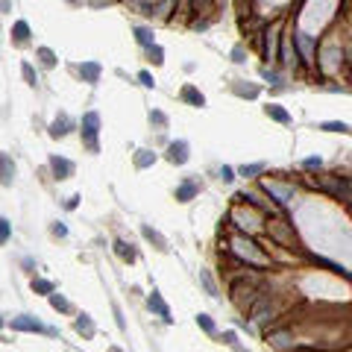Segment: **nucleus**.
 I'll return each instance as SVG.
<instances>
[{
	"mask_svg": "<svg viewBox=\"0 0 352 352\" xmlns=\"http://www.w3.org/2000/svg\"><path fill=\"white\" fill-rule=\"evenodd\" d=\"M232 250H235V256H241V258H247V261H253V264H267V258L258 253V247H256L250 238H235V241H232Z\"/></svg>",
	"mask_w": 352,
	"mask_h": 352,
	"instance_id": "obj_1",
	"label": "nucleus"
},
{
	"mask_svg": "<svg viewBox=\"0 0 352 352\" xmlns=\"http://www.w3.org/2000/svg\"><path fill=\"white\" fill-rule=\"evenodd\" d=\"M97 132H100V115L97 112H88L82 117V138L88 144V150H97Z\"/></svg>",
	"mask_w": 352,
	"mask_h": 352,
	"instance_id": "obj_2",
	"label": "nucleus"
},
{
	"mask_svg": "<svg viewBox=\"0 0 352 352\" xmlns=\"http://www.w3.org/2000/svg\"><path fill=\"white\" fill-rule=\"evenodd\" d=\"M12 329H15V332H53V329L41 326V323H38L35 317H26V314L15 317V320H12Z\"/></svg>",
	"mask_w": 352,
	"mask_h": 352,
	"instance_id": "obj_3",
	"label": "nucleus"
},
{
	"mask_svg": "<svg viewBox=\"0 0 352 352\" xmlns=\"http://www.w3.org/2000/svg\"><path fill=\"white\" fill-rule=\"evenodd\" d=\"M264 191H267V194H273L282 206H285V203H291V197H294V188H291V185H279V182H264Z\"/></svg>",
	"mask_w": 352,
	"mask_h": 352,
	"instance_id": "obj_4",
	"label": "nucleus"
},
{
	"mask_svg": "<svg viewBox=\"0 0 352 352\" xmlns=\"http://www.w3.org/2000/svg\"><path fill=\"white\" fill-rule=\"evenodd\" d=\"M167 159H170L173 164H185V162H188V144H185V141H173V144L167 147Z\"/></svg>",
	"mask_w": 352,
	"mask_h": 352,
	"instance_id": "obj_5",
	"label": "nucleus"
},
{
	"mask_svg": "<svg viewBox=\"0 0 352 352\" xmlns=\"http://www.w3.org/2000/svg\"><path fill=\"white\" fill-rule=\"evenodd\" d=\"M50 167H53L56 179H68V176L73 173V164H70L68 159H62V156H50Z\"/></svg>",
	"mask_w": 352,
	"mask_h": 352,
	"instance_id": "obj_6",
	"label": "nucleus"
},
{
	"mask_svg": "<svg viewBox=\"0 0 352 352\" xmlns=\"http://www.w3.org/2000/svg\"><path fill=\"white\" fill-rule=\"evenodd\" d=\"M70 126H73L70 117H68V115H59V117L50 123V135H53V138H65V135L70 132Z\"/></svg>",
	"mask_w": 352,
	"mask_h": 352,
	"instance_id": "obj_7",
	"label": "nucleus"
},
{
	"mask_svg": "<svg viewBox=\"0 0 352 352\" xmlns=\"http://www.w3.org/2000/svg\"><path fill=\"white\" fill-rule=\"evenodd\" d=\"M147 303H150V308H153V311H156V314H159V317H164V320H167V323H170V308H167V305H164V300H162V297H159V291H153V294H150V300H147Z\"/></svg>",
	"mask_w": 352,
	"mask_h": 352,
	"instance_id": "obj_8",
	"label": "nucleus"
},
{
	"mask_svg": "<svg viewBox=\"0 0 352 352\" xmlns=\"http://www.w3.org/2000/svg\"><path fill=\"white\" fill-rule=\"evenodd\" d=\"M12 179H15V164H12L9 156H0V182L12 185Z\"/></svg>",
	"mask_w": 352,
	"mask_h": 352,
	"instance_id": "obj_9",
	"label": "nucleus"
},
{
	"mask_svg": "<svg viewBox=\"0 0 352 352\" xmlns=\"http://www.w3.org/2000/svg\"><path fill=\"white\" fill-rule=\"evenodd\" d=\"M79 76H82L85 82H97V79H100V65H97V62H85V65H79Z\"/></svg>",
	"mask_w": 352,
	"mask_h": 352,
	"instance_id": "obj_10",
	"label": "nucleus"
},
{
	"mask_svg": "<svg viewBox=\"0 0 352 352\" xmlns=\"http://www.w3.org/2000/svg\"><path fill=\"white\" fill-rule=\"evenodd\" d=\"M197 191H200V185H197V182H185V185H179V188H176V200H179V203H188Z\"/></svg>",
	"mask_w": 352,
	"mask_h": 352,
	"instance_id": "obj_11",
	"label": "nucleus"
},
{
	"mask_svg": "<svg viewBox=\"0 0 352 352\" xmlns=\"http://www.w3.org/2000/svg\"><path fill=\"white\" fill-rule=\"evenodd\" d=\"M276 32H279V26L267 29V41H264V53H267V59H276Z\"/></svg>",
	"mask_w": 352,
	"mask_h": 352,
	"instance_id": "obj_12",
	"label": "nucleus"
},
{
	"mask_svg": "<svg viewBox=\"0 0 352 352\" xmlns=\"http://www.w3.org/2000/svg\"><path fill=\"white\" fill-rule=\"evenodd\" d=\"M264 112H267V117H273V120H279V123H291V115H288L282 106H267Z\"/></svg>",
	"mask_w": 352,
	"mask_h": 352,
	"instance_id": "obj_13",
	"label": "nucleus"
},
{
	"mask_svg": "<svg viewBox=\"0 0 352 352\" xmlns=\"http://www.w3.org/2000/svg\"><path fill=\"white\" fill-rule=\"evenodd\" d=\"M115 250H117V256H120L123 261H135V250H132V244L117 241V244H115Z\"/></svg>",
	"mask_w": 352,
	"mask_h": 352,
	"instance_id": "obj_14",
	"label": "nucleus"
},
{
	"mask_svg": "<svg viewBox=\"0 0 352 352\" xmlns=\"http://www.w3.org/2000/svg\"><path fill=\"white\" fill-rule=\"evenodd\" d=\"M182 100H188V103H194V106H203V103H206V100H203V94H200L197 88H191V85L182 91Z\"/></svg>",
	"mask_w": 352,
	"mask_h": 352,
	"instance_id": "obj_15",
	"label": "nucleus"
},
{
	"mask_svg": "<svg viewBox=\"0 0 352 352\" xmlns=\"http://www.w3.org/2000/svg\"><path fill=\"white\" fill-rule=\"evenodd\" d=\"M135 38L144 44V47H153V32L147 26H135Z\"/></svg>",
	"mask_w": 352,
	"mask_h": 352,
	"instance_id": "obj_16",
	"label": "nucleus"
},
{
	"mask_svg": "<svg viewBox=\"0 0 352 352\" xmlns=\"http://www.w3.org/2000/svg\"><path fill=\"white\" fill-rule=\"evenodd\" d=\"M297 44L303 47V53H305V59L311 62V47H314V41H311V38H308L305 32H300V35H297Z\"/></svg>",
	"mask_w": 352,
	"mask_h": 352,
	"instance_id": "obj_17",
	"label": "nucleus"
},
{
	"mask_svg": "<svg viewBox=\"0 0 352 352\" xmlns=\"http://www.w3.org/2000/svg\"><path fill=\"white\" fill-rule=\"evenodd\" d=\"M50 305H53L56 311H70V303H68L62 294H50Z\"/></svg>",
	"mask_w": 352,
	"mask_h": 352,
	"instance_id": "obj_18",
	"label": "nucleus"
},
{
	"mask_svg": "<svg viewBox=\"0 0 352 352\" xmlns=\"http://www.w3.org/2000/svg\"><path fill=\"white\" fill-rule=\"evenodd\" d=\"M76 332H82L85 338H91V335H94V323H91V320H88V317L82 314V317L76 320Z\"/></svg>",
	"mask_w": 352,
	"mask_h": 352,
	"instance_id": "obj_19",
	"label": "nucleus"
},
{
	"mask_svg": "<svg viewBox=\"0 0 352 352\" xmlns=\"http://www.w3.org/2000/svg\"><path fill=\"white\" fill-rule=\"evenodd\" d=\"M38 59H41L47 68H53V65H56V53H53L50 47H38Z\"/></svg>",
	"mask_w": 352,
	"mask_h": 352,
	"instance_id": "obj_20",
	"label": "nucleus"
},
{
	"mask_svg": "<svg viewBox=\"0 0 352 352\" xmlns=\"http://www.w3.org/2000/svg\"><path fill=\"white\" fill-rule=\"evenodd\" d=\"M156 162V153H150V150H141L138 156H135V164L138 167H147V164H153Z\"/></svg>",
	"mask_w": 352,
	"mask_h": 352,
	"instance_id": "obj_21",
	"label": "nucleus"
},
{
	"mask_svg": "<svg viewBox=\"0 0 352 352\" xmlns=\"http://www.w3.org/2000/svg\"><path fill=\"white\" fill-rule=\"evenodd\" d=\"M200 282L206 285V291H209V297H217V288H214V279L209 276V270H200Z\"/></svg>",
	"mask_w": 352,
	"mask_h": 352,
	"instance_id": "obj_22",
	"label": "nucleus"
},
{
	"mask_svg": "<svg viewBox=\"0 0 352 352\" xmlns=\"http://www.w3.org/2000/svg\"><path fill=\"white\" fill-rule=\"evenodd\" d=\"M320 129H326V132H350V126H347V123H338V120L320 123Z\"/></svg>",
	"mask_w": 352,
	"mask_h": 352,
	"instance_id": "obj_23",
	"label": "nucleus"
},
{
	"mask_svg": "<svg viewBox=\"0 0 352 352\" xmlns=\"http://www.w3.org/2000/svg\"><path fill=\"white\" fill-rule=\"evenodd\" d=\"M264 170V162H256V164H244L241 167V176H256V173H261Z\"/></svg>",
	"mask_w": 352,
	"mask_h": 352,
	"instance_id": "obj_24",
	"label": "nucleus"
},
{
	"mask_svg": "<svg viewBox=\"0 0 352 352\" xmlns=\"http://www.w3.org/2000/svg\"><path fill=\"white\" fill-rule=\"evenodd\" d=\"M32 291H38V294H53V282H44V279H32Z\"/></svg>",
	"mask_w": 352,
	"mask_h": 352,
	"instance_id": "obj_25",
	"label": "nucleus"
},
{
	"mask_svg": "<svg viewBox=\"0 0 352 352\" xmlns=\"http://www.w3.org/2000/svg\"><path fill=\"white\" fill-rule=\"evenodd\" d=\"M26 35H29V26L23 21H18L15 23V41H26Z\"/></svg>",
	"mask_w": 352,
	"mask_h": 352,
	"instance_id": "obj_26",
	"label": "nucleus"
},
{
	"mask_svg": "<svg viewBox=\"0 0 352 352\" xmlns=\"http://www.w3.org/2000/svg\"><path fill=\"white\" fill-rule=\"evenodd\" d=\"M144 235H147V238H150V241H156V244H159V250H167V244H164V238H162V235H159V232H153V229H150V226H144Z\"/></svg>",
	"mask_w": 352,
	"mask_h": 352,
	"instance_id": "obj_27",
	"label": "nucleus"
},
{
	"mask_svg": "<svg viewBox=\"0 0 352 352\" xmlns=\"http://www.w3.org/2000/svg\"><path fill=\"white\" fill-rule=\"evenodd\" d=\"M21 70H23V79H26L29 85H38V76H35V70H32V65H26V62H23V68H21Z\"/></svg>",
	"mask_w": 352,
	"mask_h": 352,
	"instance_id": "obj_28",
	"label": "nucleus"
},
{
	"mask_svg": "<svg viewBox=\"0 0 352 352\" xmlns=\"http://www.w3.org/2000/svg\"><path fill=\"white\" fill-rule=\"evenodd\" d=\"M162 56H164V53H162V47H159V44H153V47H150V59H153V65H162V62H164Z\"/></svg>",
	"mask_w": 352,
	"mask_h": 352,
	"instance_id": "obj_29",
	"label": "nucleus"
},
{
	"mask_svg": "<svg viewBox=\"0 0 352 352\" xmlns=\"http://www.w3.org/2000/svg\"><path fill=\"white\" fill-rule=\"evenodd\" d=\"M197 323H200L206 332H214V323H211V317H209V314H200V317H197Z\"/></svg>",
	"mask_w": 352,
	"mask_h": 352,
	"instance_id": "obj_30",
	"label": "nucleus"
},
{
	"mask_svg": "<svg viewBox=\"0 0 352 352\" xmlns=\"http://www.w3.org/2000/svg\"><path fill=\"white\" fill-rule=\"evenodd\" d=\"M270 341H273V344H276V347H288V344H291V338H288V335H285V332H279V335H273V338H270Z\"/></svg>",
	"mask_w": 352,
	"mask_h": 352,
	"instance_id": "obj_31",
	"label": "nucleus"
},
{
	"mask_svg": "<svg viewBox=\"0 0 352 352\" xmlns=\"http://www.w3.org/2000/svg\"><path fill=\"white\" fill-rule=\"evenodd\" d=\"M220 179H223V182H232V179H235V170L223 164V167H220Z\"/></svg>",
	"mask_w": 352,
	"mask_h": 352,
	"instance_id": "obj_32",
	"label": "nucleus"
},
{
	"mask_svg": "<svg viewBox=\"0 0 352 352\" xmlns=\"http://www.w3.org/2000/svg\"><path fill=\"white\" fill-rule=\"evenodd\" d=\"M138 79H141V85H147V88H153V85H156V82H153V76H150L147 70H141V73H138Z\"/></svg>",
	"mask_w": 352,
	"mask_h": 352,
	"instance_id": "obj_33",
	"label": "nucleus"
},
{
	"mask_svg": "<svg viewBox=\"0 0 352 352\" xmlns=\"http://www.w3.org/2000/svg\"><path fill=\"white\" fill-rule=\"evenodd\" d=\"M223 344H229V347L241 350V347H238V341H235V332H223Z\"/></svg>",
	"mask_w": 352,
	"mask_h": 352,
	"instance_id": "obj_34",
	"label": "nucleus"
},
{
	"mask_svg": "<svg viewBox=\"0 0 352 352\" xmlns=\"http://www.w3.org/2000/svg\"><path fill=\"white\" fill-rule=\"evenodd\" d=\"M6 238H9V220H3V217H0V244H3Z\"/></svg>",
	"mask_w": 352,
	"mask_h": 352,
	"instance_id": "obj_35",
	"label": "nucleus"
},
{
	"mask_svg": "<svg viewBox=\"0 0 352 352\" xmlns=\"http://www.w3.org/2000/svg\"><path fill=\"white\" fill-rule=\"evenodd\" d=\"M150 120H153V123H159V126H164V123H167L162 112H153V115H150Z\"/></svg>",
	"mask_w": 352,
	"mask_h": 352,
	"instance_id": "obj_36",
	"label": "nucleus"
},
{
	"mask_svg": "<svg viewBox=\"0 0 352 352\" xmlns=\"http://www.w3.org/2000/svg\"><path fill=\"white\" fill-rule=\"evenodd\" d=\"M232 59H235V62H244V50H241V47H235V50H232Z\"/></svg>",
	"mask_w": 352,
	"mask_h": 352,
	"instance_id": "obj_37",
	"label": "nucleus"
},
{
	"mask_svg": "<svg viewBox=\"0 0 352 352\" xmlns=\"http://www.w3.org/2000/svg\"><path fill=\"white\" fill-rule=\"evenodd\" d=\"M53 235H68V229H65L62 223H56V226H53Z\"/></svg>",
	"mask_w": 352,
	"mask_h": 352,
	"instance_id": "obj_38",
	"label": "nucleus"
},
{
	"mask_svg": "<svg viewBox=\"0 0 352 352\" xmlns=\"http://www.w3.org/2000/svg\"><path fill=\"white\" fill-rule=\"evenodd\" d=\"M261 76H264V79H270V82H276V79H279V76H276V73H270V70H261Z\"/></svg>",
	"mask_w": 352,
	"mask_h": 352,
	"instance_id": "obj_39",
	"label": "nucleus"
},
{
	"mask_svg": "<svg viewBox=\"0 0 352 352\" xmlns=\"http://www.w3.org/2000/svg\"><path fill=\"white\" fill-rule=\"evenodd\" d=\"M305 167H320V159H305Z\"/></svg>",
	"mask_w": 352,
	"mask_h": 352,
	"instance_id": "obj_40",
	"label": "nucleus"
},
{
	"mask_svg": "<svg viewBox=\"0 0 352 352\" xmlns=\"http://www.w3.org/2000/svg\"><path fill=\"white\" fill-rule=\"evenodd\" d=\"M76 203H79V197H70V200L65 203V209H76Z\"/></svg>",
	"mask_w": 352,
	"mask_h": 352,
	"instance_id": "obj_41",
	"label": "nucleus"
},
{
	"mask_svg": "<svg viewBox=\"0 0 352 352\" xmlns=\"http://www.w3.org/2000/svg\"><path fill=\"white\" fill-rule=\"evenodd\" d=\"M206 3H209V0H194V9H203Z\"/></svg>",
	"mask_w": 352,
	"mask_h": 352,
	"instance_id": "obj_42",
	"label": "nucleus"
},
{
	"mask_svg": "<svg viewBox=\"0 0 352 352\" xmlns=\"http://www.w3.org/2000/svg\"><path fill=\"white\" fill-rule=\"evenodd\" d=\"M297 352H317V350H297Z\"/></svg>",
	"mask_w": 352,
	"mask_h": 352,
	"instance_id": "obj_43",
	"label": "nucleus"
},
{
	"mask_svg": "<svg viewBox=\"0 0 352 352\" xmlns=\"http://www.w3.org/2000/svg\"><path fill=\"white\" fill-rule=\"evenodd\" d=\"M0 329H3V317H0Z\"/></svg>",
	"mask_w": 352,
	"mask_h": 352,
	"instance_id": "obj_44",
	"label": "nucleus"
},
{
	"mask_svg": "<svg viewBox=\"0 0 352 352\" xmlns=\"http://www.w3.org/2000/svg\"><path fill=\"white\" fill-rule=\"evenodd\" d=\"M70 3H76V0H70Z\"/></svg>",
	"mask_w": 352,
	"mask_h": 352,
	"instance_id": "obj_45",
	"label": "nucleus"
}]
</instances>
